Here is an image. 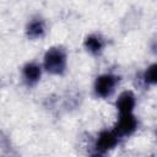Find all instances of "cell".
Here are the masks:
<instances>
[{"instance_id":"8992f818","label":"cell","mask_w":157,"mask_h":157,"mask_svg":"<svg viewBox=\"0 0 157 157\" xmlns=\"http://www.w3.org/2000/svg\"><path fill=\"white\" fill-rule=\"evenodd\" d=\"M47 33V22L42 16H33L31 17L25 27V34L31 40L40 39Z\"/></svg>"},{"instance_id":"52a82bcc","label":"cell","mask_w":157,"mask_h":157,"mask_svg":"<svg viewBox=\"0 0 157 157\" xmlns=\"http://www.w3.org/2000/svg\"><path fill=\"white\" fill-rule=\"evenodd\" d=\"M83 48L85 50L93 55V56H98L103 53L105 45H107V40L101 34V33H90L85 37L83 39Z\"/></svg>"},{"instance_id":"5b68a950","label":"cell","mask_w":157,"mask_h":157,"mask_svg":"<svg viewBox=\"0 0 157 157\" xmlns=\"http://www.w3.org/2000/svg\"><path fill=\"white\" fill-rule=\"evenodd\" d=\"M42 74H43L42 64L37 61H27L21 67V80L23 85L28 88L34 87L40 81Z\"/></svg>"},{"instance_id":"7a4b0ae2","label":"cell","mask_w":157,"mask_h":157,"mask_svg":"<svg viewBox=\"0 0 157 157\" xmlns=\"http://www.w3.org/2000/svg\"><path fill=\"white\" fill-rule=\"evenodd\" d=\"M121 77L113 72H104L98 75L93 82V93L97 98L107 99L112 97L120 83Z\"/></svg>"},{"instance_id":"ba28073f","label":"cell","mask_w":157,"mask_h":157,"mask_svg":"<svg viewBox=\"0 0 157 157\" xmlns=\"http://www.w3.org/2000/svg\"><path fill=\"white\" fill-rule=\"evenodd\" d=\"M135 107H136V96L131 90L123 91L115 99V109L118 114L134 113Z\"/></svg>"},{"instance_id":"9c48e42d","label":"cell","mask_w":157,"mask_h":157,"mask_svg":"<svg viewBox=\"0 0 157 157\" xmlns=\"http://www.w3.org/2000/svg\"><path fill=\"white\" fill-rule=\"evenodd\" d=\"M142 82L146 87H152L157 82V65L156 63L150 64L142 72Z\"/></svg>"},{"instance_id":"277c9868","label":"cell","mask_w":157,"mask_h":157,"mask_svg":"<svg viewBox=\"0 0 157 157\" xmlns=\"http://www.w3.org/2000/svg\"><path fill=\"white\" fill-rule=\"evenodd\" d=\"M115 134L123 140L125 137H129L134 135L139 129V119L134 113H126V114H119L115 124L112 128Z\"/></svg>"},{"instance_id":"6da1fadb","label":"cell","mask_w":157,"mask_h":157,"mask_svg":"<svg viewBox=\"0 0 157 157\" xmlns=\"http://www.w3.org/2000/svg\"><path fill=\"white\" fill-rule=\"evenodd\" d=\"M43 71L53 76H63L67 69V52L63 45H53L47 49L42 61Z\"/></svg>"},{"instance_id":"3957f363","label":"cell","mask_w":157,"mask_h":157,"mask_svg":"<svg viewBox=\"0 0 157 157\" xmlns=\"http://www.w3.org/2000/svg\"><path fill=\"white\" fill-rule=\"evenodd\" d=\"M121 141V139L115 134V131L113 129H103L98 132L94 144H93V155H98V156H103L108 152H110L112 150H114L119 142Z\"/></svg>"}]
</instances>
